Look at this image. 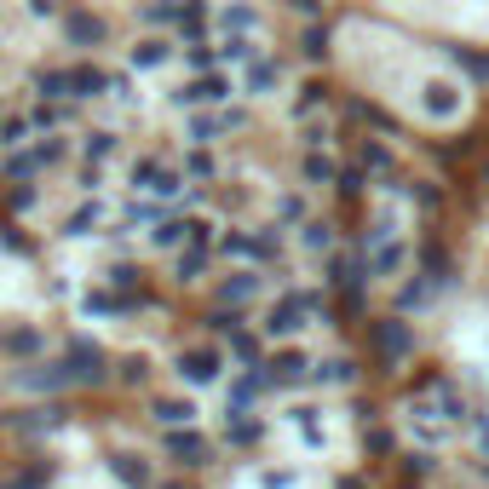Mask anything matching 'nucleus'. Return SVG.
Here are the masks:
<instances>
[{
  "label": "nucleus",
  "instance_id": "1",
  "mask_svg": "<svg viewBox=\"0 0 489 489\" xmlns=\"http://www.w3.org/2000/svg\"><path fill=\"white\" fill-rule=\"evenodd\" d=\"M230 98V81L219 76V69H202L196 81H185V87L173 92V104H185V109H202V104H225Z\"/></svg>",
  "mask_w": 489,
  "mask_h": 489
},
{
  "label": "nucleus",
  "instance_id": "2",
  "mask_svg": "<svg viewBox=\"0 0 489 489\" xmlns=\"http://www.w3.org/2000/svg\"><path fill=\"white\" fill-rule=\"evenodd\" d=\"M64 35H69V46H98V41H104V35H109V23L104 18H98V12H64Z\"/></svg>",
  "mask_w": 489,
  "mask_h": 489
},
{
  "label": "nucleus",
  "instance_id": "3",
  "mask_svg": "<svg viewBox=\"0 0 489 489\" xmlns=\"http://www.w3.org/2000/svg\"><path fill=\"white\" fill-rule=\"evenodd\" d=\"M277 81H283V64H277V58H253V64H248V76H242V87H248L253 98H260V92H277Z\"/></svg>",
  "mask_w": 489,
  "mask_h": 489
},
{
  "label": "nucleus",
  "instance_id": "4",
  "mask_svg": "<svg viewBox=\"0 0 489 489\" xmlns=\"http://www.w3.org/2000/svg\"><path fill=\"white\" fill-rule=\"evenodd\" d=\"M132 185L150 190V196H179V179L167 173V167H156V162H139V167H132Z\"/></svg>",
  "mask_w": 489,
  "mask_h": 489
},
{
  "label": "nucleus",
  "instance_id": "5",
  "mask_svg": "<svg viewBox=\"0 0 489 489\" xmlns=\"http://www.w3.org/2000/svg\"><path fill=\"white\" fill-rule=\"evenodd\" d=\"M167 58H173V41H167V29H162V35H144V41L132 46V64H139V69H162Z\"/></svg>",
  "mask_w": 489,
  "mask_h": 489
},
{
  "label": "nucleus",
  "instance_id": "6",
  "mask_svg": "<svg viewBox=\"0 0 489 489\" xmlns=\"http://www.w3.org/2000/svg\"><path fill=\"white\" fill-rule=\"evenodd\" d=\"M98 92H109V76H104V69L69 64V98H98Z\"/></svg>",
  "mask_w": 489,
  "mask_h": 489
},
{
  "label": "nucleus",
  "instance_id": "7",
  "mask_svg": "<svg viewBox=\"0 0 489 489\" xmlns=\"http://www.w3.org/2000/svg\"><path fill=\"white\" fill-rule=\"evenodd\" d=\"M230 127H242V109H225V116H190V139L196 144L219 139V132H230Z\"/></svg>",
  "mask_w": 489,
  "mask_h": 489
},
{
  "label": "nucleus",
  "instance_id": "8",
  "mask_svg": "<svg viewBox=\"0 0 489 489\" xmlns=\"http://www.w3.org/2000/svg\"><path fill=\"white\" fill-rule=\"evenodd\" d=\"M219 58H225V64H253L260 46H253V35H225V41H219Z\"/></svg>",
  "mask_w": 489,
  "mask_h": 489
},
{
  "label": "nucleus",
  "instance_id": "9",
  "mask_svg": "<svg viewBox=\"0 0 489 489\" xmlns=\"http://www.w3.org/2000/svg\"><path fill=\"white\" fill-rule=\"evenodd\" d=\"M219 29H225V35H253V29H260V18H253V6H225V12H219Z\"/></svg>",
  "mask_w": 489,
  "mask_h": 489
},
{
  "label": "nucleus",
  "instance_id": "10",
  "mask_svg": "<svg viewBox=\"0 0 489 489\" xmlns=\"http://www.w3.org/2000/svg\"><path fill=\"white\" fill-rule=\"evenodd\" d=\"M144 18H150L156 29H173V23L185 18V0H150V6H144Z\"/></svg>",
  "mask_w": 489,
  "mask_h": 489
},
{
  "label": "nucleus",
  "instance_id": "11",
  "mask_svg": "<svg viewBox=\"0 0 489 489\" xmlns=\"http://www.w3.org/2000/svg\"><path fill=\"white\" fill-rule=\"evenodd\" d=\"M179 369H185L190 381H213V374H219V351H190Z\"/></svg>",
  "mask_w": 489,
  "mask_h": 489
},
{
  "label": "nucleus",
  "instance_id": "12",
  "mask_svg": "<svg viewBox=\"0 0 489 489\" xmlns=\"http://www.w3.org/2000/svg\"><path fill=\"white\" fill-rule=\"evenodd\" d=\"M35 87H41V98H69V69H41V76H35Z\"/></svg>",
  "mask_w": 489,
  "mask_h": 489
},
{
  "label": "nucleus",
  "instance_id": "13",
  "mask_svg": "<svg viewBox=\"0 0 489 489\" xmlns=\"http://www.w3.org/2000/svg\"><path fill=\"white\" fill-rule=\"evenodd\" d=\"M449 58H455L467 76H478V81H489V52H467V46H449Z\"/></svg>",
  "mask_w": 489,
  "mask_h": 489
},
{
  "label": "nucleus",
  "instance_id": "14",
  "mask_svg": "<svg viewBox=\"0 0 489 489\" xmlns=\"http://www.w3.org/2000/svg\"><path fill=\"white\" fill-rule=\"evenodd\" d=\"M29 132H35V127H29V116H6V121H0V144H6V150H18Z\"/></svg>",
  "mask_w": 489,
  "mask_h": 489
},
{
  "label": "nucleus",
  "instance_id": "15",
  "mask_svg": "<svg viewBox=\"0 0 489 489\" xmlns=\"http://www.w3.org/2000/svg\"><path fill=\"white\" fill-rule=\"evenodd\" d=\"M185 64L196 69V76H202V69H213V64H219V46H202V41L185 46Z\"/></svg>",
  "mask_w": 489,
  "mask_h": 489
},
{
  "label": "nucleus",
  "instance_id": "16",
  "mask_svg": "<svg viewBox=\"0 0 489 489\" xmlns=\"http://www.w3.org/2000/svg\"><path fill=\"white\" fill-rule=\"evenodd\" d=\"M397 271H403V248L391 242V248H381V253H374V277H397Z\"/></svg>",
  "mask_w": 489,
  "mask_h": 489
},
{
  "label": "nucleus",
  "instance_id": "17",
  "mask_svg": "<svg viewBox=\"0 0 489 489\" xmlns=\"http://www.w3.org/2000/svg\"><path fill=\"white\" fill-rule=\"evenodd\" d=\"M190 225H179V219H167V225H156V248H179V236H185Z\"/></svg>",
  "mask_w": 489,
  "mask_h": 489
},
{
  "label": "nucleus",
  "instance_id": "18",
  "mask_svg": "<svg viewBox=\"0 0 489 489\" xmlns=\"http://www.w3.org/2000/svg\"><path fill=\"white\" fill-rule=\"evenodd\" d=\"M426 109L449 116V109H455V92H449V87H426Z\"/></svg>",
  "mask_w": 489,
  "mask_h": 489
},
{
  "label": "nucleus",
  "instance_id": "19",
  "mask_svg": "<svg viewBox=\"0 0 489 489\" xmlns=\"http://www.w3.org/2000/svg\"><path fill=\"white\" fill-rule=\"evenodd\" d=\"M300 52H305V58H323V52H328V35H323V29H305Z\"/></svg>",
  "mask_w": 489,
  "mask_h": 489
},
{
  "label": "nucleus",
  "instance_id": "20",
  "mask_svg": "<svg viewBox=\"0 0 489 489\" xmlns=\"http://www.w3.org/2000/svg\"><path fill=\"white\" fill-rule=\"evenodd\" d=\"M58 121H64V109H52V104L29 109V127H58Z\"/></svg>",
  "mask_w": 489,
  "mask_h": 489
},
{
  "label": "nucleus",
  "instance_id": "21",
  "mask_svg": "<svg viewBox=\"0 0 489 489\" xmlns=\"http://www.w3.org/2000/svg\"><path fill=\"white\" fill-rule=\"evenodd\" d=\"M305 144H311V150H323V144H328V121H305Z\"/></svg>",
  "mask_w": 489,
  "mask_h": 489
},
{
  "label": "nucleus",
  "instance_id": "22",
  "mask_svg": "<svg viewBox=\"0 0 489 489\" xmlns=\"http://www.w3.org/2000/svg\"><path fill=\"white\" fill-rule=\"evenodd\" d=\"M190 179H213V156H207V150L190 156Z\"/></svg>",
  "mask_w": 489,
  "mask_h": 489
},
{
  "label": "nucleus",
  "instance_id": "23",
  "mask_svg": "<svg viewBox=\"0 0 489 489\" xmlns=\"http://www.w3.org/2000/svg\"><path fill=\"white\" fill-rule=\"evenodd\" d=\"M317 98H323V87H317V81H311V87H300V98H293V116H300V109H311Z\"/></svg>",
  "mask_w": 489,
  "mask_h": 489
},
{
  "label": "nucleus",
  "instance_id": "24",
  "mask_svg": "<svg viewBox=\"0 0 489 489\" xmlns=\"http://www.w3.org/2000/svg\"><path fill=\"white\" fill-rule=\"evenodd\" d=\"M87 150H92V156H109V150H116V139H109V132H92Z\"/></svg>",
  "mask_w": 489,
  "mask_h": 489
},
{
  "label": "nucleus",
  "instance_id": "25",
  "mask_svg": "<svg viewBox=\"0 0 489 489\" xmlns=\"http://www.w3.org/2000/svg\"><path fill=\"white\" fill-rule=\"evenodd\" d=\"M340 190H346V196L363 190V173H357V167H346V173H340Z\"/></svg>",
  "mask_w": 489,
  "mask_h": 489
},
{
  "label": "nucleus",
  "instance_id": "26",
  "mask_svg": "<svg viewBox=\"0 0 489 489\" xmlns=\"http://www.w3.org/2000/svg\"><path fill=\"white\" fill-rule=\"evenodd\" d=\"M328 242V225H305V248H323Z\"/></svg>",
  "mask_w": 489,
  "mask_h": 489
},
{
  "label": "nucleus",
  "instance_id": "27",
  "mask_svg": "<svg viewBox=\"0 0 489 489\" xmlns=\"http://www.w3.org/2000/svg\"><path fill=\"white\" fill-rule=\"evenodd\" d=\"M109 98H132V81L127 76H109Z\"/></svg>",
  "mask_w": 489,
  "mask_h": 489
},
{
  "label": "nucleus",
  "instance_id": "28",
  "mask_svg": "<svg viewBox=\"0 0 489 489\" xmlns=\"http://www.w3.org/2000/svg\"><path fill=\"white\" fill-rule=\"evenodd\" d=\"M293 12H300V18H317V12H323V0H288Z\"/></svg>",
  "mask_w": 489,
  "mask_h": 489
},
{
  "label": "nucleus",
  "instance_id": "29",
  "mask_svg": "<svg viewBox=\"0 0 489 489\" xmlns=\"http://www.w3.org/2000/svg\"><path fill=\"white\" fill-rule=\"evenodd\" d=\"M29 12H35V18H52V12H58V0H29Z\"/></svg>",
  "mask_w": 489,
  "mask_h": 489
}]
</instances>
